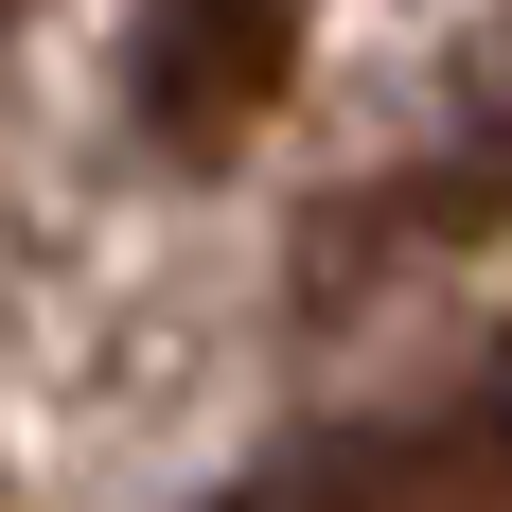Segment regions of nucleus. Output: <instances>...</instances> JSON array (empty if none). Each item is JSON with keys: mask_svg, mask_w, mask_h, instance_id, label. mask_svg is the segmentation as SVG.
<instances>
[{"mask_svg": "<svg viewBox=\"0 0 512 512\" xmlns=\"http://www.w3.org/2000/svg\"><path fill=\"white\" fill-rule=\"evenodd\" d=\"M283 53H301V36H283V18H265V0H230V18H159V36H142V106H159V142H230V106H265V89H283Z\"/></svg>", "mask_w": 512, "mask_h": 512, "instance_id": "f03ea898", "label": "nucleus"}, {"mask_svg": "<svg viewBox=\"0 0 512 512\" xmlns=\"http://www.w3.org/2000/svg\"><path fill=\"white\" fill-rule=\"evenodd\" d=\"M230 512H512V354L477 371L460 407H407V424H336V442H301V460L248 477Z\"/></svg>", "mask_w": 512, "mask_h": 512, "instance_id": "f257e3e1", "label": "nucleus"}]
</instances>
